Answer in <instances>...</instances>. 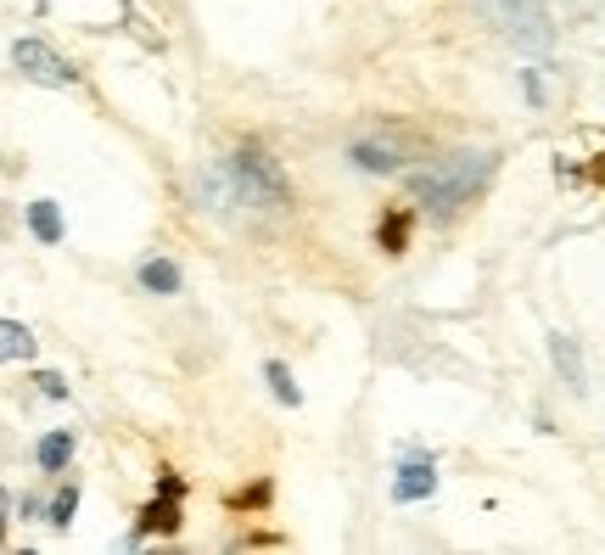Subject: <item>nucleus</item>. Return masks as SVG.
<instances>
[{"mask_svg": "<svg viewBox=\"0 0 605 555\" xmlns=\"http://www.w3.org/2000/svg\"><path fill=\"white\" fill-rule=\"evenodd\" d=\"M197 197L202 208H286L292 191H286V174L275 169V157L264 146H241L219 169L197 174Z\"/></svg>", "mask_w": 605, "mask_h": 555, "instance_id": "1", "label": "nucleus"}, {"mask_svg": "<svg viewBox=\"0 0 605 555\" xmlns=\"http://www.w3.org/2000/svg\"><path fill=\"white\" fill-rule=\"evenodd\" d=\"M493 163H499V157H493V152H477V146L449 152V157H437V163H426V169L409 174V197L426 202V208H437V214H449V208L471 202L482 185L493 180Z\"/></svg>", "mask_w": 605, "mask_h": 555, "instance_id": "2", "label": "nucleus"}, {"mask_svg": "<svg viewBox=\"0 0 605 555\" xmlns=\"http://www.w3.org/2000/svg\"><path fill=\"white\" fill-rule=\"evenodd\" d=\"M477 6L516 51H527V57H549L555 51V23H549L544 0H477Z\"/></svg>", "mask_w": 605, "mask_h": 555, "instance_id": "3", "label": "nucleus"}, {"mask_svg": "<svg viewBox=\"0 0 605 555\" xmlns=\"http://www.w3.org/2000/svg\"><path fill=\"white\" fill-rule=\"evenodd\" d=\"M12 68L23 73V79H34V85H45V90H73L79 85V68H73L68 57H57L45 40H34V34H23V40L12 45Z\"/></svg>", "mask_w": 605, "mask_h": 555, "instance_id": "4", "label": "nucleus"}, {"mask_svg": "<svg viewBox=\"0 0 605 555\" xmlns=\"http://www.w3.org/2000/svg\"><path fill=\"white\" fill-rule=\"evenodd\" d=\"M437 494V466L432 455H421V449H404V466L393 471V499L398 505H421V499Z\"/></svg>", "mask_w": 605, "mask_h": 555, "instance_id": "5", "label": "nucleus"}, {"mask_svg": "<svg viewBox=\"0 0 605 555\" xmlns=\"http://www.w3.org/2000/svg\"><path fill=\"white\" fill-rule=\"evenodd\" d=\"M348 163L353 169H365V174H398L404 169V152H398L393 141H353Z\"/></svg>", "mask_w": 605, "mask_h": 555, "instance_id": "6", "label": "nucleus"}, {"mask_svg": "<svg viewBox=\"0 0 605 555\" xmlns=\"http://www.w3.org/2000/svg\"><path fill=\"white\" fill-rule=\"evenodd\" d=\"M146 533H180V494H174V488H157V499L141 511L135 539H146Z\"/></svg>", "mask_w": 605, "mask_h": 555, "instance_id": "7", "label": "nucleus"}, {"mask_svg": "<svg viewBox=\"0 0 605 555\" xmlns=\"http://www.w3.org/2000/svg\"><path fill=\"white\" fill-rule=\"evenodd\" d=\"M135 275H141V292H152V298H174V292L185 286V275H180L174 258H146Z\"/></svg>", "mask_w": 605, "mask_h": 555, "instance_id": "8", "label": "nucleus"}, {"mask_svg": "<svg viewBox=\"0 0 605 555\" xmlns=\"http://www.w3.org/2000/svg\"><path fill=\"white\" fill-rule=\"evenodd\" d=\"M549 354H555V370H561V382L572 387V393H583V354H577V342L566 337V331H549Z\"/></svg>", "mask_w": 605, "mask_h": 555, "instance_id": "9", "label": "nucleus"}, {"mask_svg": "<svg viewBox=\"0 0 605 555\" xmlns=\"http://www.w3.org/2000/svg\"><path fill=\"white\" fill-rule=\"evenodd\" d=\"M73 449H79V438H73L68 427L45 432V438H40V449H34V466H40V471H68Z\"/></svg>", "mask_w": 605, "mask_h": 555, "instance_id": "10", "label": "nucleus"}, {"mask_svg": "<svg viewBox=\"0 0 605 555\" xmlns=\"http://www.w3.org/2000/svg\"><path fill=\"white\" fill-rule=\"evenodd\" d=\"M29 230H34V242L57 247L62 236H68V225H62V208H57V202H51V197L29 202Z\"/></svg>", "mask_w": 605, "mask_h": 555, "instance_id": "11", "label": "nucleus"}, {"mask_svg": "<svg viewBox=\"0 0 605 555\" xmlns=\"http://www.w3.org/2000/svg\"><path fill=\"white\" fill-rule=\"evenodd\" d=\"M12 359H34V331L23 320H0V365Z\"/></svg>", "mask_w": 605, "mask_h": 555, "instance_id": "12", "label": "nucleus"}, {"mask_svg": "<svg viewBox=\"0 0 605 555\" xmlns=\"http://www.w3.org/2000/svg\"><path fill=\"white\" fill-rule=\"evenodd\" d=\"M264 376H269V393H275L286 410H297V404H303V387L292 382V370H286L281 359H264Z\"/></svg>", "mask_w": 605, "mask_h": 555, "instance_id": "13", "label": "nucleus"}, {"mask_svg": "<svg viewBox=\"0 0 605 555\" xmlns=\"http://www.w3.org/2000/svg\"><path fill=\"white\" fill-rule=\"evenodd\" d=\"M73 511H79V483H62L57 499L45 505V522L57 527V533H68V527H73Z\"/></svg>", "mask_w": 605, "mask_h": 555, "instance_id": "14", "label": "nucleus"}, {"mask_svg": "<svg viewBox=\"0 0 605 555\" xmlns=\"http://www.w3.org/2000/svg\"><path fill=\"white\" fill-rule=\"evenodd\" d=\"M404 230H409V219H404V214L387 219V225H381V247H387V253H404Z\"/></svg>", "mask_w": 605, "mask_h": 555, "instance_id": "15", "label": "nucleus"}, {"mask_svg": "<svg viewBox=\"0 0 605 555\" xmlns=\"http://www.w3.org/2000/svg\"><path fill=\"white\" fill-rule=\"evenodd\" d=\"M34 382H40V393H45V399H68V382H62L57 370H40Z\"/></svg>", "mask_w": 605, "mask_h": 555, "instance_id": "16", "label": "nucleus"}, {"mask_svg": "<svg viewBox=\"0 0 605 555\" xmlns=\"http://www.w3.org/2000/svg\"><path fill=\"white\" fill-rule=\"evenodd\" d=\"M521 90H527V101H533V107H544V85H538V73H533V68L521 73Z\"/></svg>", "mask_w": 605, "mask_h": 555, "instance_id": "17", "label": "nucleus"}, {"mask_svg": "<svg viewBox=\"0 0 605 555\" xmlns=\"http://www.w3.org/2000/svg\"><path fill=\"white\" fill-rule=\"evenodd\" d=\"M6 511H12V494L0 488V539H6Z\"/></svg>", "mask_w": 605, "mask_h": 555, "instance_id": "18", "label": "nucleus"}]
</instances>
